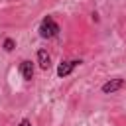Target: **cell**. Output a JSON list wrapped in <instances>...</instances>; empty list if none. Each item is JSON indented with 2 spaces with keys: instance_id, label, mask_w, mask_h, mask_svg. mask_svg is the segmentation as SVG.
Instances as JSON below:
<instances>
[{
  "instance_id": "cell-1",
  "label": "cell",
  "mask_w": 126,
  "mask_h": 126,
  "mask_svg": "<svg viewBox=\"0 0 126 126\" xmlns=\"http://www.w3.org/2000/svg\"><path fill=\"white\" fill-rule=\"evenodd\" d=\"M37 32H39V35H41L43 39H53V37H57V35H59L61 28H59V24L55 22V18H53V16H45V18L39 22Z\"/></svg>"
},
{
  "instance_id": "cell-2",
  "label": "cell",
  "mask_w": 126,
  "mask_h": 126,
  "mask_svg": "<svg viewBox=\"0 0 126 126\" xmlns=\"http://www.w3.org/2000/svg\"><path fill=\"white\" fill-rule=\"evenodd\" d=\"M81 63H83L81 59H65V61H61V63L57 65V77H59V79L69 77V75H71Z\"/></svg>"
},
{
  "instance_id": "cell-3",
  "label": "cell",
  "mask_w": 126,
  "mask_h": 126,
  "mask_svg": "<svg viewBox=\"0 0 126 126\" xmlns=\"http://www.w3.org/2000/svg\"><path fill=\"white\" fill-rule=\"evenodd\" d=\"M124 87V79H120V77H114V79H108L102 87H100V91L104 93V94H112V93H116V91H120Z\"/></svg>"
},
{
  "instance_id": "cell-4",
  "label": "cell",
  "mask_w": 126,
  "mask_h": 126,
  "mask_svg": "<svg viewBox=\"0 0 126 126\" xmlns=\"http://www.w3.org/2000/svg\"><path fill=\"white\" fill-rule=\"evenodd\" d=\"M20 75L24 77V81H32L33 79V63L30 59H24L20 63Z\"/></svg>"
},
{
  "instance_id": "cell-5",
  "label": "cell",
  "mask_w": 126,
  "mask_h": 126,
  "mask_svg": "<svg viewBox=\"0 0 126 126\" xmlns=\"http://www.w3.org/2000/svg\"><path fill=\"white\" fill-rule=\"evenodd\" d=\"M37 63H39V69L47 71L49 65H51V57L47 53V49H37Z\"/></svg>"
},
{
  "instance_id": "cell-6",
  "label": "cell",
  "mask_w": 126,
  "mask_h": 126,
  "mask_svg": "<svg viewBox=\"0 0 126 126\" xmlns=\"http://www.w3.org/2000/svg\"><path fill=\"white\" fill-rule=\"evenodd\" d=\"M14 47H16V41H14L12 37H6V39H4V51L10 53V51H14Z\"/></svg>"
},
{
  "instance_id": "cell-7",
  "label": "cell",
  "mask_w": 126,
  "mask_h": 126,
  "mask_svg": "<svg viewBox=\"0 0 126 126\" xmlns=\"http://www.w3.org/2000/svg\"><path fill=\"white\" fill-rule=\"evenodd\" d=\"M18 126H32V122H30V118H22Z\"/></svg>"
}]
</instances>
